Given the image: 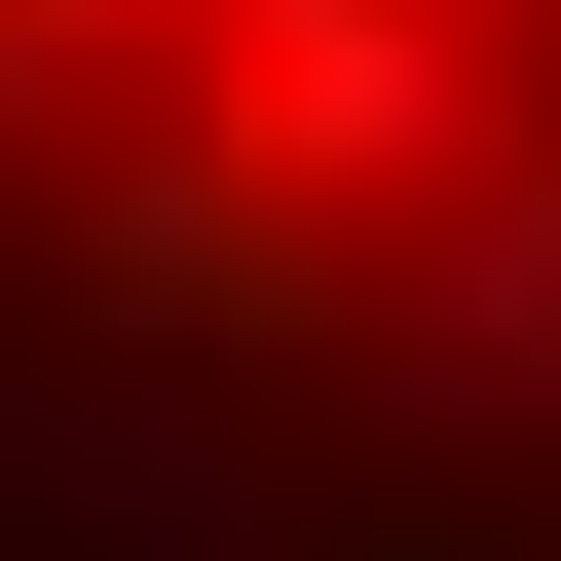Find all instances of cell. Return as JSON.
Instances as JSON below:
<instances>
[{"instance_id":"cell-3","label":"cell","mask_w":561,"mask_h":561,"mask_svg":"<svg viewBox=\"0 0 561 561\" xmlns=\"http://www.w3.org/2000/svg\"><path fill=\"white\" fill-rule=\"evenodd\" d=\"M0 561H262V486L150 375H0Z\"/></svg>"},{"instance_id":"cell-1","label":"cell","mask_w":561,"mask_h":561,"mask_svg":"<svg viewBox=\"0 0 561 561\" xmlns=\"http://www.w3.org/2000/svg\"><path fill=\"white\" fill-rule=\"evenodd\" d=\"M337 375H375V449L561 486V150H486V187H412V225L337 262Z\"/></svg>"},{"instance_id":"cell-2","label":"cell","mask_w":561,"mask_h":561,"mask_svg":"<svg viewBox=\"0 0 561 561\" xmlns=\"http://www.w3.org/2000/svg\"><path fill=\"white\" fill-rule=\"evenodd\" d=\"M187 150H225V187H375V225H412V187H486L524 113H486L449 0H225V113H187Z\"/></svg>"}]
</instances>
